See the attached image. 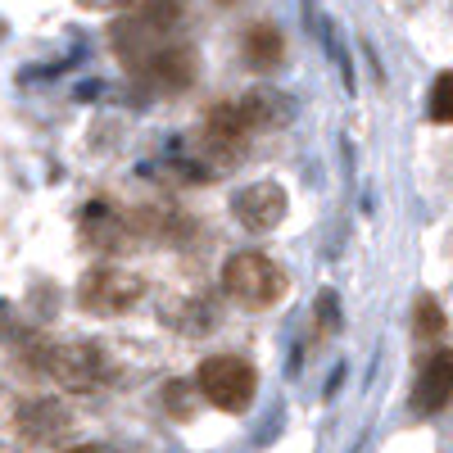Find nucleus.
Segmentation results:
<instances>
[{"label":"nucleus","instance_id":"1","mask_svg":"<svg viewBox=\"0 0 453 453\" xmlns=\"http://www.w3.org/2000/svg\"><path fill=\"white\" fill-rule=\"evenodd\" d=\"M177 36H181V0H150L123 23H113L109 42L119 50V59L136 73L145 59H155L164 46H173Z\"/></svg>","mask_w":453,"mask_h":453},{"label":"nucleus","instance_id":"4","mask_svg":"<svg viewBox=\"0 0 453 453\" xmlns=\"http://www.w3.org/2000/svg\"><path fill=\"white\" fill-rule=\"evenodd\" d=\"M277 119L273 113V91H250L245 100H232V104H213L209 119H204V141L213 150H236L245 145L254 132H263Z\"/></svg>","mask_w":453,"mask_h":453},{"label":"nucleus","instance_id":"14","mask_svg":"<svg viewBox=\"0 0 453 453\" xmlns=\"http://www.w3.org/2000/svg\"><path fill=\"white\" fill-rule=\"evenodd\" d=\"M431 119L453 123V73H440L435 87H431Z\"/></svg>","mask_w":453,"mask_h":453},{"label":"nucleus","instance_id":"6","mask_svg":"<svg viewBox=\"0 0 453 453\" xmlns=\"http://www.w3.org/2000/svg\"><path fill=\"white\" fill-rule=\"evenodd\" d=\"M141 295H145L141 277H132V273H123V268H96V273H87L82 286H78V304H82L87 313L113 318V313H127Z\"/></svg>","mask_w":453,"mask_h":453},{"label":"nucleus","instance_id":"13","mask_svg":"<svg viewBox=\"0 0 453 453\" xmlns=\"http://www.w3.org/2000/svg\"><path fill=\"white\" fill-rule=\"evenodd\" d=\"M412 326H418L422 340H440L444 335V313H440V304H435L431 295L418 299V318H412Z\"/></svg>","mask_w":453,"mask_h":453},{"label":"nucleus","instance_id":"8","mask_svg":"<svg viewBox=\"0 0 453 453\" xmlns=\"http://www.w3.org/2000/svg\"><path fill=\"white\" fill-rule=\"evenodd\" d=\"M136 73H141V78L155 87V91H168V96H173V91H186V87L196 82V73H200V64H196V46H186L181 36H177L173 46H164L155 59H145Z\"/></svg>","mask_w":453,"mask_h":453},{"label":"nucleus","instance_id":"11","mask_svg":"<svg viewBox=\"0 0 453 453\" xmlns=\"http://www.w3.org/2000/svg\"><path fill=\"white\" fill-rule=\"evenodd\" d=\"M241 55H245V64L250 68H281V59H286V36L277 32V23H254L250 32H245V42H241Z\"/></svg>","mask_w":453,"mask_h":453},{"label":"nucleus","instance_id":"9","mask_svg":"<svg viewBox=\"0 0 453 453\" xmlns=\"http://www.w3.org/2000/svg\"><path fill=\"white\" fill-rule=\"evenodd\" d=\"M14 422H19V435L27 444H64L73 431V418L59 399H27Z\"/></svg>","mask_w":453,"mask_h":453},{"label":"nucleus","instance_id":"5","mask_svg":"<svg viewBox=\"0 0 453 453\" xmlns=\"http://www.w3.org/2000/svg\"><path fill=\"white\" fill-rule=\"evenodd\" d=\"M46 372L55 376V381L73 395H96L104 390L109 381V358L100 345H91V340H78V345H59L46 354Z\"/></svg>","mask_w":453,"mask_h":453},{"label":"nucleus","instance_id":"2","mask_svg":"<svg viewBox=\"0 0 453 453\" xmlns=\"http://www.w3.org/2000/svg\"><path fill=\"white\" fill-rule=\"evenodd\" d=\"M196 390L218 412H245L258 395V372L241 354H209L196 372Z\"/></svg>","mask_w":453,"mask_h":453},{"label":"nucleus","instance_id":"7","mask_svg":"<svg viewBox=\"0 0 453 453\" xmlns=\"http://www.w3.org/2000/svg\"><path fill=\"white\" fill-rule=\"evenodd\" d=\"M232 209H236V222L245 226V232L263 236V232H273V226L286 218L290 200H286V191L277 181H254V186H245V191L236 196Z\"/></svg>","mask_w":453,"mask_h":453},{"label":"nucleus","instance_id":"15","mask_svg":"<svg viewBox=\"0 0 453 453\" xmlns=\"http://www.w3.org/2000/svg\"><path fill=\"white\" fill-rule=\"evenodd\" d=\"M82 10H104V14H113V10H127L132 0H78Z\"/></svg>","mask_w":453,"mask_h":453},{"label":"nucleus","instance_id":"12","mask_svg":"<svg viewBox=\"0 0 453 453\" xmlns=\"http://www.w3.org/2000/svg\"><path fill=\"white\" fill-rule=\"evenodd\" d=\"M127 236V222L119 218V209H109L104 200H96L87 213H82V241L91 250H119Z\"/></svg>","mask_w":453,"mask_h":453},{"label":"nucleus","instance_id":"3","mask_svg":"<svg viewBox=\"0 0 453 453\" xmlns=\"http://www.w3.org/2000/svg\"><path fill=\"white\" fill-rule=\"evenodd\" d=\"M222 290L245 309H273L277 299L286 295V273L268 254L258 250H241L222 263Z\"/></svg>","mask_w":453,"mask_h":453},{"label":"nucleus","instance_id":"10","mask_svg":"<svg viewBox=\"0 0 453 453\" xmlns=\"http://www.w3.org/2000/svg\"><path fill=\"white\" fill-rule=\"evenodd\" d=\"M453 403V349H435L418 376V390H412V408L418 412H444Z\"/></svg>","mask_w":453,"mask_h":453}]
</instances>
